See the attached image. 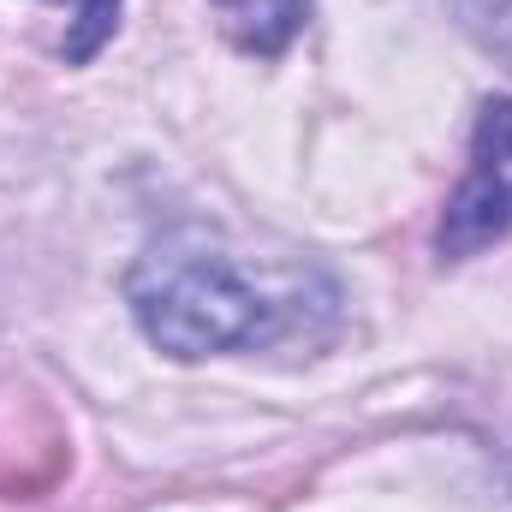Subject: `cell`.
I'll list each match as a JSON object with an SVG mask.
<instances>
[{
  "label": "cell",
  "instance_id": "obj_1",
  "mask_svg": "<svg viewBox=\"0 0 512 512\" xmlns=\"http://www.w3.org/2000/svg\"><path fill=\"white\" fill-rule=\"evenodd\" d=\"M126 304L155 352L197 364L215 352H256L286 334H304L310 310H334V280L310 262L256 268L215 227L179 221L155 233L131 262Z\"/></svg>",
  "mask_w": 512,
  "mask_h": 512
},
{
  "label": "cell",
  "instance_id": "obj_2",
  "mask_svg": "<svg viewBox=\"0 0 512 512\" xmlns=\"http://www.w3.org/2000/svg\"><path fill=\"white\" fill-rule=\"evenodd\" d=\"M512 233V96L483 102L477 131H471V173L465 185L447 197L435 251L447 262L489 251L495 239Z\"/></svg>",
  "mask_w": 512,
  "mask_h": 512
},
{
  "label": "cell",
  "instance_id": "obj_3",
  "mask_svg": "<svg viewBox=\"0 0 512 512\" xmlns=\"http://www.w3.org/2000/svg\"><path fill=\"white\" fill-rule=\"evenodd\" d=\"M227 12V30L245 54H286V42L310 24V0H215Z\"/></svg>",
  "mask_w": 512,
  "mask_h": 512
},
{
  "label": "cell",
  "instance_id": "obj_4",
  "mask_svg": "<svg viewBox=\"0 0 512 512\" xmlns=\"http://www.w3.org/2000/svg\"><path fill=\"white\" fill-rule=\"evenodd\" d=\"M120 30V0H72V30L60 42L66 66H90Z\"/></svg>",
  "mask_w": 512,
  "mask_h": 512
},
{
  "label": "cell",
  "instance_id": "obj_5",
  "mask_svg": "<svg viewBox=\"0 0 512 512\" xmlns=\"http://www.w3.org/2000/svg\"><path fill=\"white\" fill-rule=\"evenodd\" d=\"M447 6L489 54H501L512 66V0H447Z\"/></svg>",
  "mask_w": 512,
  "mask_h": 512
}]
</instances>
